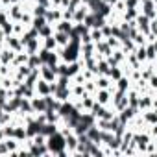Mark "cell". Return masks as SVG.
I'll list each match as a JSON object with an SVG mask.
<instances>
[{
    "mask_svg": "<svg viewBox=\"0 0 157 157\" xmlns=\"http://www.w3.org/2000/svg\"><path fill=\"white\" fill-rule=\"evenodd\" d=\"M46 148L50 155H57V157H68L67 148H65V135L57 129L56 133L46 137Z\"/></svg>",
    "mask_w": 157,
    "mask_h": 157,
    "instance_id": "6da1fadb",
    "label": "cell"
},
{
    "mask_svg": "<svg viewBox=\"0 0 157 157\" xmlns=\"http://www.w3.org/2000/svg\"><path fill=\"white\" fill-rule=\"evenodd\" d=\"M137 10L148 19H157V0H140Z\"/></svg>",
    "mask_w": 157,
    "mask_h": 157,
    "instance_id": "7a4b0ae2",
    "label": "cell"
},
{
    "mask_svg": "<svg viewBox=\"0 0 157 157\" xmlns=\"http://www.w3.org/2000/svg\"><path fill=\"white\" fill-rule=\"evenodd\" d=\"M37 72H39V78H41V80H44V82H48V83H54V82H56V78H57L56 68H52L50 65H44V63L39 65Z\"/></svg>",
    "mask_w": 157,
    "mask_h": 157,
    "instance_id": "3957f363",
    "label": "cell"
},
{
    "mask_svg": "<svg viewBox=\"0 0 157 157\" xmlns=\"http://www.w3.org/2000/svg\"><path fill=\"white\" fill-rule=\"evenodd\" d=\"M93 96H94L96 104H100V105H109V104H111V98H113V89H96Z\"/></svg>",
    "mask_w": 157,
    "mask_h": 157,
    "instance_id": "277c9868",
    "label": "cell"
},
{
    "mask_svg": "<svg viewBox=\"0 0 157 157\" xmlns=\"http://www.w3.org/2000/svg\"><path fill=\"white\" fill-rule=\"evenodd\" d=\"M151 107H155V94L142 93V94L139 96L137 109H139V111H146V109H151Z\"/></svg>",
    "mask_w": 157,
    "mask_h": 157,
    "instance_id": "5b68a950",
    "label": "cell"
},
{
    "mask_svg": "<svg viewBox=\"0 0 157 157\" xmlns=\"http://www.w3.org/2000/svg\"><path fill=\"white\" fill-rule=\"evenodd\" d=\"M33 91L39 96H48V94L54 93V83H48V82H44V80L39 78V80L35 82V85H33Z\"/></svg>",
    "mask_w": 157,
    "mask_h": 157,
    "instance_id": "8992f818",
    "label": "cell"
},
{
    "mask_svg": "<svg viewBox=\"0 0 157 157\" xmlns=\"http://www.w3.org/2000/svg\"><path fill=\"white\" fill-rule=\"evenodd\" d=\"M63 19V8H56V6H50L46 8V13H44V21L50 22V24H56L57 21Z\"/></svg>",
    "mask_w": 157,
    "mask_h": 157,
    "instance_id": "52a82bcc",
    "label": "cell"
},
{
    "mask_svg": "<svg viewBox=\"0 0 157 157\" xmlns=\"http://www.w3.org/2000/svg\"><path fill=\"white\" fill-rule=\"evenodd\" d=\"M30 105H32L33 115H35V113H44V111H46V96L33 94V96L30 98Z\"/></svg>",
    "mask_w": 157,
    "mask_h": 157,
    "instance_id": "ba28073f",
    "label": "cell"
},
{
    "mask_svg": "<svg viewBox=\"0 0 157 157\" xmlns=\"http://www.w3.org/2000/svg\"><path fill=\"white\" fill-rule=\"evenodd\" d=\"M22 48H24V52H26L28 56H32V54H37V52L41 50V39H39V37L26 39V41H22Z\"/></svg>",
    "mask_w": 157,
    "mask_h": 157,
    "instance_id": "9c48e42d",
    "label": "cell"
},
{
    "mask_svg": "<svg viewBox=\"0 0 157 157\" xmlns=\"http://www.w3.org/2000/svg\"><path fill=\"white\" fill-rule=\"evenodd\" d=\"M87 15H89L87 4H80L76 10H72V22H74V24H82V22L85 21Z\"/></svg>",
    "mask_w": 157,
    "mask_h": 157,
    "instance_id": "30bf717a",
    "label": "cell"
},
{
    "mask_svg": "<svg viewBox=\"0 0 157 157\" xmlns=\"http://www.w3.org/2000/svg\"><path fill=\"white\" fill-rule=\"evenodd\" d=\"M4 10H6V13H8L10 21H21V17H22V13H24V10H22V4H21V2L11 4V6H8V8H4Z\"/></svg>",
    "mask_w": 157,
    "mask_h": 157,
    "instance_id": "8fae6325",
    "label": "cell"
},
{
    "mask_svg": "<svg viewBox=\"0 0 157 157\" xmlns=\"http://www.w3.org/2000/svg\"><path fill=\"white\" fill-rule=\"evenodd\" d=\"M6 46L10 48V50H13V52H21V50H24L22 48V41H21V37L19 35H6Z\"/></svg>",
    "mask_w": 157,
    "mask_h": 157,
    "instance_id": "7c38bea8",
    "label": "cell"
},
{
    "mask_svg": "<svg viewBox=\"0 0 157 157\" xmlns=\"http://www.w3.org/2000/svg\"><path fill=\"white\" fill-rule=\"evenodd\" d=\"M140 115H142V120H144L146 126H153V124H157V111H155V107L146 109V111H140Z\"/></svg>",
    "mask_w": 157,
    "mask_h": 157,
    "instance_id": "4fadbf2b",
    "label": "cell"
},
{
    "mask_svg": "<svg viewBox=\"0 0 157 157\" xmlns=\"http://www.w3.org/2000/svg\"><path fill=\"white\" fill-rule=\"evenodd\" d=\"M144 50H146V61L155 63V59H157V43H146Z\"/></svg>",
    "mask_w": 157,
    "mask_h": 157,
    "instance_id": "5bb4252c",
    "label": "cell"
},
{
    "mask_svg": "<svg viewBox=\"0 0 157 157\" xmlns=\"http://www.w3.org/2000/svg\"><path fill=\"white\" fill-rule=\"evenodd\" d=\"M15 54H17V52H13V50H10L8 46H4L2 50H0V63H2V65H11Z\"/></svg>",
    "mask_w": 157,
    "mask_h": 157,
    "instance_id": "9a60e30c",
    "label": "cell"
},
{
    "mask_svg": "<svg viewBox=\"0 0 157 157\" xmlns=\"http://www.w3.org/2000/svg\"><path fill=\"white\" fill-rule=\"evenodd\" d=\"M72 24H74V22L61 19V21H57V22L54 24V30H56V32H65V33L70 35V32H72Z\"/></svg>",
    "mask_w": 157,
    "mask_h": 157,
    "instance_id": "2e32d148",
    "label": "cell"
},
{
    "mask_svg": "<svg viewBox=\"0 0 157 157\" xmlns=\"http://www.w3.org/2000/svg\"><path fill=\"white\" fill-rule=\"evenodd\" d=\"M54 39H56V43H57V48H63V46L68 44L70 35L65 33V32H56V30H54Z\"/></svg>",
    "mask_w": 157,
    "mask_h": 157,
    "instance_id": "e0dca14e",
    "label": "cell"
},
{
    "mask_svg": "<svg viewBox=\"0 0 157 157\" xmlns=\"http://www.w3.org/2000/svg\"><path fill=\"white\" fill-rule=\"evenodd\" d=\"M41 48L50 50V52L57 50V43H56V39H54V33L48 35V37H43V39H41Z\"/></svg>",
    "mask_w": 157,
    "mask_h": 157,
    "instance_id": "ac0fdd59",
    "label": "cell"
},
{
    "mask_svg": "<svg viewBox=\"0 0 157 157\" xmlns=\"http://www.w3.org/2000/svg\"><path fill=\"white\" fill-rule=\"evenodd\" d=\"M11 137H13V139H17V140L22 144V142L28 139V137H26V129H24V126H15V128H13V135H11Z\"/></svg>",
    "mask_w": 157,
    "mask_h": 157,
    "instance_id": "d6986e66",
    "label": "cell"
},
{
    "mask_svg": "<svg viewBox=\"0 0 157 157\" xmlns=\"http://www.w3.org/2000/svg\"><path fill=\"white\" fill-rule=\"evenodd\" d=\"M54 33V24H50V22H44L39 30H37V35L43 39V37H48V35H52Z\"/></svg>",
    "mask_w": 157,
    "mask_h": 157,
    "instance_id": "ffe728a7",
    "label": "cell"
},
{
    "mask_svg": "<svg viewBox=\"0 0 157 157\" xmlns=\"http://www.w3.org/2000/svg\"><path fill=\"white\" fill-rule=\"evenodd\" d=\"M107 76L111 78L113 82H117L120 76H124V72H122V67H120V65H113V67H109V72H107Z\"/></svg>",
    "mask_w": 157,
    "mask_h": 157,
    "instance_id": "44dd1931",
    "label": "cell"
},
{
    "mask_svg": "<svg viewBox=\"0 0 157 157\" xmlns=\"http://www.w3.org/2000/svg\"><path fill=\"white\" fill-rule=\"evenodd\" d=\"M89 37H91L93 43H98V41H104V39H105L100 28H91V30H89Z\"/></svg>",
    "mask_w": 157,
    "mask_h": 157,
    "instance_id": "7402d4cb",
    "label": "cell"
},
{
    "mask_svg": "<svg viewBox=\"0 0 157 157\" xmlns=\"http://www.w3.org/2000/svg\"><path fill=\"white\" fill-rule=\"evenodd\" d=\"M11 22H13V28H11V33H13V35H19V37H21V35L24 33V30H26V26H24V24H22L21 21H11Z\"/></svg>",
    "mask_w": 157,
    "mask_h": 157,
    "instance_id": "603a6c76",
    "label": "cell"
},
{
    "mask_svg": "<svg viewBox=\"0 0 157 157\" xmlns=\"http://www.w3.org/2000/svg\"><path fill=\"white\" fill-rule=\"evenodd\" d=\"M46 21H44V17H33L32 19V24H30V28H33V30H39L43 24H44Z\"/></svg>",
    "mask_w": 157,
    "mask_h": 157,
    "instance_id": "cb8c5ba5",
    "label": "cell"
},
{
    "mask_svg": "<svg viewBox=\"0 0 157 157\" xmlns=\"http://www.w3.org/2000/svg\"><path fill=\"white\" fill-rule=\"evenodd\" d=\"M17 2H21V0H0V4H2V8H8V6H11V4H17Z\"/></svg>",
    "mask_w": 157,
    "mask_h": 157,
    "instance_id": "d4e9b609",
    "label": "cell"
},
{
    "mask_svg": "<svg viewBox=\"0 0 157 157\" xmlns=\"http://www.w3.org/2000/svg\"><path fill=\"white\" fill-rule=\"evenodd\" d=\"M0 155H8V148H6L4 140H0Z\"/></svg>",
    "mask_w": 157,
    "mask_h": 157,
    "instance_id": "484cf974",
    "label": "cell"
},
{
    "mask_svg": "<svg viewBox=\"0 0 157 157\" xmlns=\"http://www.w3.org/2000/svg\"><path fill=\"white\" fill-rule=\"evenodd\" d=\"M30 2H33V4H37V2H39V0H30Z\"/></svg>",
    "mask_w": 157,
    "mask_h": 157,
    "instance_id": "4316f807",
    "label": "cell"
},
{
    "mask_svg": "<svg viewBox=\"0 0 157 157\" xmlns=\"http://www.w3.org/2000/svg\"><path fill=\"white\" fill-rule=\"evenodd\" d=\"M0 10H2V4H0Z\"/></svg>",
    "mask_w": 157,
    "mask_h": 157,
    "instance_id": "83f0119b",
    "label": "cell"
},
{
    "mask_svg": "<svg viewBox=\"0 0 157 157\" xmlns=\"http://www.w3.org/2000/svg\"><path fill=\"white\" fill-rule=\"evenodd\" d=\"M139 2H140V0H139Z\"/></svg>",
    "mask_w": 157,
    "mask_h": 157,
    "instance_id": "f1b7e54d",
    "label": "cell"
}]
</instances>
